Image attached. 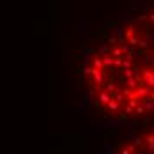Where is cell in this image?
<instances>
[{"label":"cell","instance_id":"1","mask_svg":"<svg viewBox=\"0 0 154 154\" xmlns=\"http://www.w3.org/2000/svg\"><path fill=\"white\" fill-rule=\"evenodd\" d=\"M82 73L91 76L97 106L121 117L154 110V0L110 21L87 43Z\"/></svg>","mask_w":154,"mask_h":154}]
</instances>
